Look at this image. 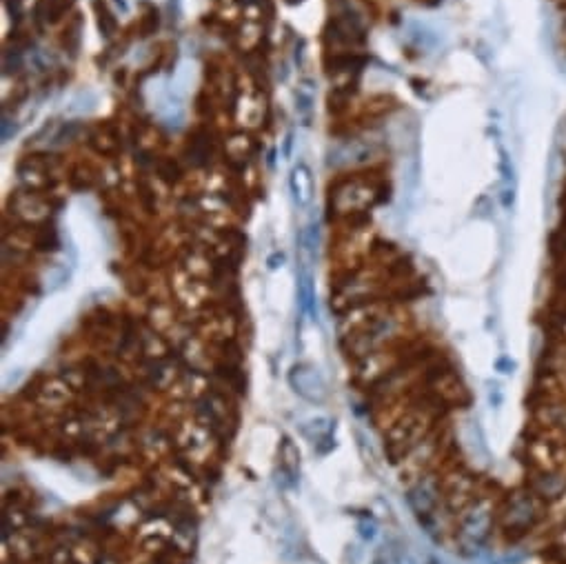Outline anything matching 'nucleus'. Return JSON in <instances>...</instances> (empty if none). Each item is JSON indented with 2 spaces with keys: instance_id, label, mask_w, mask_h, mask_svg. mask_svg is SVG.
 <instances>
[{
  "instance_id": "obj_1",
  "label": "nucleus",
  "mask_w": 566,
  "mask_h": 564,
  "mask_svg": "<svg viewBox=\"0 0 566 564\" xmlns=\"http://www.w3.org/2000/svg\"><path fill=\"white\" fill-rule=\"evenodd\" d=\"M544 507H547V502L535 496L529 487L515 491L502 509V529L509 536H524L538 525L544 516Z\"/></svg>"
},
{
  "instance_id": "obj_2",
  "label": "nucleus",
  "mask_w": 566,
  "mask_h": 564,
  "mask_svg": "<svg viewBox=\"0 0 566 564\" xmlns=\"http://www.w3.org/2000/svg\"><path fill=\"white\" fill-rule=\"evenodd\" d=\"M495 520V502L489 496L473 498L460 516V538L471 547H480L491 536Z\"/></svg>"
},
{
  "instance_id": "obj_3",
  "label": "nucleus",
  "mask_w": 566,
  "mask_h": 564,
  "mask_svg": "<svg viewBox=\"0 0 566 564\" xmlns=\"http://www.w3.org/2000/svg\"><path fill=\"white\" fill-rule=\"evenodd\" d=\"M529 489L547 505L560 500L566 493V469H533Z\"/></svg>"
},
{
  "instance_id": "obj_4",
  "label": "nucleus",
  "mask_w": 566,
  "mask_h": 564,
  "mask_svg": "<svg viewBox=\"0 0 566 564\" xmlns=\"http://www.w3.org/2000/svg\"><path fill=\"white\" fill-rule=\"evenodd\" d=\"M291 387L296 389V394L307 398L309 402H322L327 398V385L316 369L309 365H296L289 374Z\"/></svg>"
},
{
  "instance_id": "obj_5",
  "label": "nucleus",
  "mask_w": 566,
  "mask_h": 564,
  "mask_svg": "<svg viewBox=\"0 0 566 564\" xmlns=\"http://www.w3.org/2000/svg\"><path fill=\"white\" fill-rule=\"evenodd\" d=\"M409 505L413 507V511L418 513L420 518L424 516H431V511L436 509L438 500H440V489H438V482L433 480L431 476H424L420 478L416 485L409 489Z\"/></svg>"
},
{
  "instance_id": "obj_6",
  "label": "nucleus",
  "mask_w": 566,
  "mask_h": 564,
  "mask_svg": "<svg viewBox=\"0 0 566 564\" xmlns=\"http://www.w3.org/2000/svg\"><path fill=\"white\" fill-rule=\"evenodd\" d=\"M291 189H293V196H296V203L300 207L309 205L311 200V174L305 165H298L293 169V176H291Z\"/></svg>"
},
{
  "instance_id": "obj_7",
  "label": "nucleus",
  "mask_w": 566,
  "mask_h": 564,
  "mask_svg": "<svg viewBox=\"0 0 566 564\" xmlns=\"http://www.w3.org/2000/svg\"><path fill=\"white\" fill-rule=\"evenodd\" d=\"M300 431H302V436H305L307 440L320 445V442H329L331 440L333 422L329 418H313V420L305 422V425L300 427Z\"/></svg>"
},
{
  "instance_id": "obj_8",
  "label": "nucleus",
  "mask_w": 566,
  "mask_h": 564,
  "mask_svg": "<svg viewBox=\"0 0 566 564\" xmlns=\"http://www.w3.org/2000/svg\"><path fill=\"white\" fill-rule=\"evenodd\" d=\"M298 294H300V307L305 314L316 316V296H313L311 289V276L302 274L300 282H298Z\"/></svg>"
},
{
  "instance_id": "obj_9",
  "label": "nucleus",
  "mask_w": 566,
  "mask_h": 564,
  "mask_svg": "<svg viewBox=\"0 0 566 564\" xmlns=\"http://www.w3.org/2000/svg\"><path fill=\"white\" fill-rule=\"evenodd\" d=\"M555 545H558L560 551L566 553V525L558 533H555Z\"/></svg>"
},
{
  "instance_id": "obj_10",
  "label": "nucleus",
  "mask_w": 566,
  "mask_h": 564,
  "mask_svg": "<svg viewBox=\"0 0 566 564\" xmlns=\"http://www.w3.org/2000/svg\"><path fill=\"white\" fill-rule=\"evenodd\" d=\"M278 263H280V265L285 263V256H282V254H274V256H271V258H269V269H276Z\"/></svg>"
},
{
  "instance_id": "obj_11",
  "label": "nucleus",
  "mask_w": 566,
  "mask_h": 564,
  "mask_svg": "<svg viewBox=\"0 0 566 564\" xmlns=\"http://www.w3.org/2000/svg\"><path fill=\"white\" fill-rule=\"evenodd\" d=\"M398 564H413L409 558H398Z\"/></svg>"
}]
</instances>
